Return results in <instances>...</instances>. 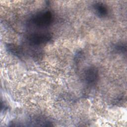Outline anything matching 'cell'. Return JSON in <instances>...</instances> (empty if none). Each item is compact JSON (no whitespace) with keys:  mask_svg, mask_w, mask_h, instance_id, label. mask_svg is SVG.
Returning a JSON list of instances; mask_svg holds the SVG:
<instances>
[{"mask_svg":"<svg viewBox=\"0 0 127 127\" xmlns=\"http://www.w3.org/2000/svg\"><path fill=\"white\" fill-rule=\"evenodd\" d=\"M51 39L52 36L50 33L40 32L29 34L26 39L30 46L36 47L48 43Z\"/></svg>","mask_w":127,"mask_h":127,"instance_id":"7a4b0ae2","label":"cell"},{"mask_svg":"<svg viewBox=\"0 0 127 127\" xmlns=\"http://www.w3.org/2000/svg\"><path fill=\"white\" fill-rule=\"evenodd\" d=\"M83 79L89 86H94L99 79V71L95 66L87 67L83 72Z\"/></svg>","mask_w":127,"mask_h":127,"instance_id":"3957f363","label":"cell"},{"mask_svg":"<svg viewBox=\"0 0 127 127\" xmlns=\"http://www.w3.org/2000/svg\"><path fill=\"white\" fill-rule=\"evenodd\" d=\"M93 8L95 14L99 17H105L108 14V8L107 6L101 2L95 3L93 5Z\"/></svg>","mask_w":127,"mask_h":127,"instance_id":"277c9868","label":"cell"},{"mask_svg":"<svg viewBox=\"0 0 127 127\" xmlns=\"http://www.w3.org/2000/svg\"><path fill=\"white\" fill-rule=\"evenodd\" d=\"M6 48L7 49V50L12 55L17 57H19L20 58L22 56V49L21 48L17 46L16 45L13 44H8L7 45Z\"/></svg>","mask_w":127,"mask_h":127,"instance_id":"5b68a950","label":"cell"},{"mask_svg":"<svg viewBox=\"0 0 127 127\" xmlns=\"http://www.w3.org/2000/svg\"><path fill=\"white\" fill-rule=\"evenodd\" d=\"M54 16L51 11L43 10L33 15L29 19V22L33 26L39 28H45L53 23Z\"/></svg>","mask_w":127,"mask_h":127,"instance_id":"6da1fadb","label":"cell"},{"mask_svg":"<svg viewBox=\"0 0 127 127\" xmlns=\"http://www.w3.org/2000/svg\"><path fill=\"white\" fill-rule=\"evenodd\" d=\"M114 50L118 53H122L124 54L126 53L127 48H126V44L123 43H119L116 44L114 47Z\"/></svg>","mask_w":127,"mask_h":127,"instance_id":"8992f818","label":"cell"}]
</instances>
